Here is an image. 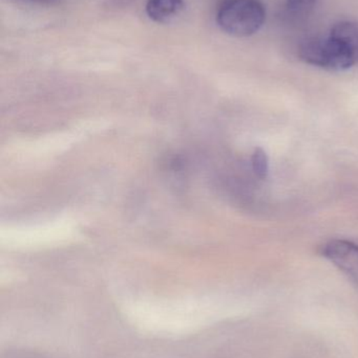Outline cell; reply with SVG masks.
Here are the masks:
<instances>
[{
    "label": "cell",
    "instance_id": "cell-1",
    "mask_svg": "<svg viewBox=\"0 0 358 358\" xmlns=\"http://www.w3.org/2000/svg\"><path fill=\"white\" fill-rule=\"evenodd\" d=\"M216 20L228 35L249 37L264 25L266 8L261 0H222L216 10Z\"/></svg>",
    "mask_w": 358,
    "mask_h": 358
},
{
    "label": "cell",
    "instance_id": "cell-2",
    "mask_svg": "<svg viewBox=\"0 0 358 358\" xmlns=\"http://www.w3.org/2000/svg\"><path fill=\"white\" fill-rule=\"evenodd\" d=\"M298 57L307 64L332 71H347L357 64L346 46L331 35L305 40L298 48Z\"/></svg>",
    "mask_w": 358,
    "mask_h": 358
},
{
    "label": "cell",
    "instance_id": "cell-3",
    "mask_svg": "<svg viewBox=\"0 0 358 358\" xmlns=\"http://www.w3.org/2000/svg\"><path fill=\"white\" fill-rule=\"evenodd\" d=\"M321 255L344 271L358 287V245L347 240H331L321 248Z\"/></svg>",
    "mask_w": 358,
    "mask_h": 358
},
{
    "label": "cell",
    "instance_id": "cell-4",
    "mask_svg": "<svg viewBox=\"0 0 358 358\" xmlns=\"http://www.w3.org/2000/svg\"><path fill=\"white\" fill-rule=\"evenodd\" d=\"M184 8L183 0H147L145 10L153 22L167 23L179 16Z\"/></svg>",
    "mask_w": 358,
    "mask_h": 358
},
{
    "label": "cell",
    "instance_id": "cell-5",
    "mask_svg": "<svg viewBox=\"0 0 358 358\" xmlns=\"http://www.w3.org/2000/svg\"><path fill=\"white\" fill-rule=\"evenodd\" d=\"M329 35L346 46L358 64V23L340 21L332 27Z\"/></svg>",
    "mask_w": 358,
    "mask_h": 358
},
{
    "label": "cell",
    "instance_id": "cell-6",
    "mask_svg": "<svg viewBox=\"0 0 358 358\" xmlns=\"http://www.w3.org/2000/svg\"><path fill=\"white\" fill-rule=\"evenodd\" d=\"M252 169L258 178H266L269 171V161L266 152L263 149L258 148L254 150L252 157Z\"/></svg>",
    "mask_w": 358,
    "mask_h": 358
},
{
    "label": "cell",
    "instance_id": "cell-7",
    "mask_svg": "<svg viewBox=\"0 0 358 358\" xmlns=\"http://www.w3.org/2000/svg\"><path fill=\"white\" fill-rule=\"evenodd\" d=\"M317 0H287V8L294 16H308Z\"/></svg>",
    "mask_w": 358,
    "mask_h": 358
},
{
    "label": "cell",
    "instance_id": "cell-8",
    "mask_svg": "<svg viewBox=\"0 0 358 358\" xmlns=\"http://www.w3.org/2000/svg\"><path fill=\"white\" fill-rule=\"evenodd\" d=\"M16 1L31 2V3L46 4V6H53V4L59 3L61 0H16Z\"/></svg>",
    "mask_w": 358,
    "mask_h": 358
}]
</instances>
